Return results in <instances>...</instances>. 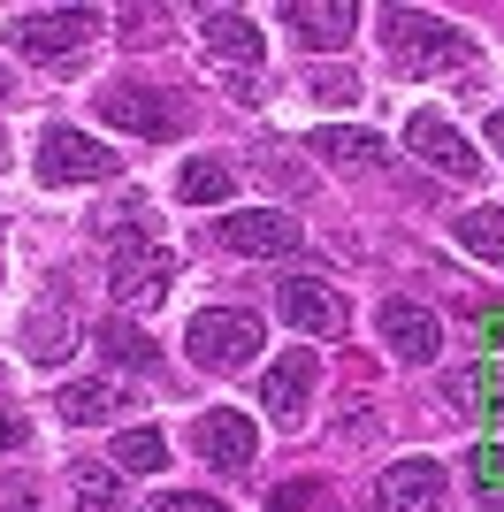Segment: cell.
<instances>
[{
    "instance_id": "6da1fadb",
    "label": "cell",
    "mask_w": 504,
    "mask_h": 512,
    "mask_svg": "<svg viewBox=\"0 0 504 512\" xmlns=\"http://www.w3.org/2000/svg\"><path fill=\"white\" fill-rule=\"evenodd\" d=\"M382 46H390L405 69H459V62H474V39H466L459 23L428 16V8H382Z\"/></svg>"
},
{
    "instance_id": "7a4b0ae2",
    "label": "cell",
    "mask_w": 504,
    "mask_h": 512,
    "mask_svg": "<svg viewBox=\"0 0 504 512\" xmlns=\"http://www.w3.org/2000/svg\"><path fill=\"white\" fill-rule=\"evenodd\" d=\"M252 352H260V314H237V306L191 314V360L207 375H237V367H252Z\"/></svg>"
},
{
    "instance_id": "3957f363",
    "label": "cell",
    "mask_w": 504,
    "mask_h": 512,
    "mask_svg": "<svg viewBox=\"0 0 504 512\" xmlns=\"http://www.w3.org/2000/svg\"><path fill=\"white\" fill-rule=\"evenodd\" d=\"M31 169H39V184H100V176L123 169V153H107L100 138L54 123V130H39V161Z\"/></svg>"
},
{
    "instance_id": "277c9868",
    "label": "cell",
    "mask_w": 504,
    "mask_h": 512,
    "mask_svg": "<svg viewBox=\"0 0 504 512\" xmlns=\"http://www.w3.org/2000/svg\"><path fill=\"white\" fill-rule=\"evenodd\" d=\"M84 31H92V8H23L8 23V46L31 54V62H77Z\"/></svg>"
},
{
    "instance_id": "5b68a950",
    "label": "cell",
    "mask_w": 504,
    "mask_h": 512,
    "mask_svg": "<svg viewBox=\"0 0 504 512\" xmlns=\"http://www.w3.org/2000/svg\"><path fill=\"white\" fill-rule=\"evenodd\" d=\"M100 115H107L115 130H130V138H153V146L184 138V107L168 100V92H153V85H115V92H100Z\"/></svg>"
},
{
    "instance_id": "8992f818",
    "label": "cell",
    "mask_w": 504,
    "mask_h": 512,
    "mask_svg": "<svg viewBox=\"0 0 504 512\" xmlns=\"http://www.w3.org/2000/svg\"><path fill=\"white\" fill-rule=\"evenodd\" d=\"M222 245L245 260H291L298 245H306V230H298V214L283 207H245V214H222Z\"/></svg>"
},
{
    "instance_id": "52a82bcc",
    "label": "cell",
    "mask_w": 504,
    "mask_h": 512,
    "mask_svg": "<svg viewBox=\"0 0 504 512\" xmlns=\"http://www.w3.org/2000/svg\"><path fill=\"white\" fill-rule=\"evenodd\" d=\"M405 146L428 161V169H443V176H459V184H474L482 176V153L466 146V130L451 123V115H436V107H420L413 123H405Z\"/></svg>"
},
{
    "instance_id": "ba28073f",
    "label": "cell",
    "mask_w": 504,
    "mask_h": 512,
    "mask_svg": "<svg viewBox=\"0 0 504 512\" xmlns=\"http://www.w3.org/2000/svg\"><path fill=\"white\" fill-rule=\"evenodd\" d=\"M168 276H176V260H168L161 245H123V253H115V268H107V291H115V306L146 314V306L168 299Z\"/></svg>"
},
{
    "instance_id": "9c48e42d",
    "label": "cell",
    "mask_w": 504,
    "mask_h": 512,
    "mask_svg": "<svg viewBox=\"0 0 504 512\" xmlns=\"http://www.w3.org/2000/svg\"><path fill=\"white\" fill-rule=\"evenodd\" d=\"M191 451H199L214 474H245L252 459H260V428H252L245 413H199V421H191Z\"/></svg>"
},
{
    "instance_id": "30bf717a",
    "label": "cell",
    "mask_w": 504,
    "mask_h": 512,
    "mask_svg": "<svg viewBox=\"0 0 504 512\" xmlns=\"http://www.w3.org/2000/svg\"><path fill=\"white\" fill-rule=\"evenodd\" d=\"M375 329H382V344H390L405 367H428L443 352V321L428 314V306H413V299H382Z\"/></svg>"
},
{
    "instance_id": "8fae6325",
    "label": "cell",
    "mask_w": 504,
    "mask_h": 512,
    "mask_svg": "<svg viewBox=\"0 0 504 512\" xmlns=\"http://www.w3.org/2000/svg\"><path fill=\"white\" fill-rule=\"evenodd\" d=\"M283 23L298 31L306 54H314V46H321V54H336V46H352L359 8H352V0H321V8H314V0H283Z\"/></svg>"
},
{
    "instance_id": "7c38bea8",
    "label": "cell",
    "mask_w": 504,
    "mask_h": 512,
    "mask_svg": "<svg viewBox=\"0 0 504 512\" xmlns=\"http://www.w3.org/2000/svg\"><path fill=\"white\" fill-rule=\"evenodd\" d=\"M382 512H443V467L436 459H398V467L375 482Z\"/></svg>"
},
{
    "instance_id": "4fadbf2b",
    "label": "cell",
    "mask_w": 504,
    "mask_h": 512,
    "mask_svg": "<svg viewBox=\"0 0 504 512\" xmlns=\"http://www.w3.org/2000/svg\"><path fill=\"white\" fill-rule=\"evenodd\" d=\"M275 306H283V321L306 329V337H336V329H344V299H336L329 283H314V276H291L275 291Z\"/></svg>"
},
{
    "instance_id": "5bb4252c",
    "label": "cell",
    "mask_w": 504,
    "mask_h": 512,
    "mask_svg": "<svg viewBox=\"0 0 504 512\" xmlns=\"http://www.w3.org/2000/svg\"><path fill=\"white\" fill-rule=\"evenodd\" d=\"M260 398H268V413L283 428L306 421V398H314V352H283V360L260 375Z\"/></svg>"
},
{
    "instance_id": "9a60e30c",
    "label": "cell",
    "mask_w": 504,
    "mask_h": 512,
    "mask_svg": "<svg viewBox=\"0 0 504 512\" xmlns=\"http://www.w3.org/2000/svg\"><path fill=\"white\" fill-rule=\"evenodd\" d=\"M199 39H207L214 54H230V62H252V77H260V54H268V46H260V23H252V16H237V8H207V16H199Z\"/></svg>"
},
{
    "instance_id": "2e32d148",
    "label": "cell",
    "mask_w": 504,
    "mask_h": 512,
    "mask_svg": "<svg viewBox=\"0 0 504 512\" xmlns=\"http://www.w3.org/2000/svg\"><path fill=\"white\" fill-rule=\"evenodd\" d=\"M69 497H77V512H130V482L107 459H77L69 467Z\"/></svg>"
},
{
    "instance_id": "e0dca14e",
    "label": "cell",
    "mask_w": 504,
    "mask_h": 512,
    "mask_svg": "<svg viewBox=\"0 0 504 512\" xmlns=\"http://www.w3.org/2000/svg\"><path fill=\"white\" fill-rule=\"evenodd\" d=\"M54 413H62L69 428H100V421H115V413H123V390L100 383V375H84V383H62Z\"/></svg>"
},
{
    "instance_id": "ac0fdd59",
    "label": "cell",
    "mask_w": 504,
    "mask_h": 512,
    "mask_svg": "<svg viewBox=\"0 0 504 512\" xmlns=\"http://www.w3.org/2000/svg\"><path fill=\"white\" fill-rule=\"evenodd\" d=\"M176 192H184L191 207H230V199H237V169L199 153V161H184V169H176Z\"/></svg>"
},
{
    "instance_id": "d6986e66",
    "label": "cell",
    "mask_w": 504,
    "mask_h": 512,
    "mask_svg": "<svg viewBox=\"0 0 504 512\" xmlns=\"http://www.w3.org/2000/svg\"><path fill=\"white\" fill-rule=\"evenodd\" d=\"M107 467L123 474V482H130V474H161L168 467V436H161V428H123L115 451H107Z\"/></svg>"
},
{
    "instance_id": "ffe728a7",
    "label": "cell",
    "mask_w": 504,
    "mask_h": 512,
    "mask_svg": "<svg viewBox=\"0 0 504 512\" xmlns=\"http://www.w3.org/2000/svg\"><path fill=\"white\" fill-rule=\"evenodd\" d=\"M92 337H100V352H107L115 367H138V375H146V367L161 360V352H153V337L138 329V321H100Z\"/></svg>"
},
{
    "instance_id": "44dd1931",
    "label": "cell",
    "mask_w": 504,
    "mask_h": 512,
    "mask_svg": "<svg viewBox=\"0 0 504 512\" xmlns=\"http://www.w3.org/2000/svg\"><path fill=\"white\" fill-rule=\"evenodd\" d=\"M314 153H329L344 169H367V161H382V130H321Z\"/></svg>"
},
{
    "instance_id": "7402d4cb",
    "label": "cell",
    "mask_w": 504,
    "mask_h": 512,
    "mask_svg": "<svg viewBox=\"0 0 504 512\" xmlns=\"http://www.w3.org/2000/svg\"><path fill=\"white\" fill-rule=\"evenodd\" d=\"M146 222H153V207H146V192H123V199H107L100 214H92V230L100 237H138V245H146Z\"/></svg>"
},
{
    "instance_id": "603a6c76",
    "label": "cell",
    "mask_w": 504,
    "mask_h": 512,
    "mask_svg": "<svg viewBox=\"0 0 504 512\" xmlns=\"http://www.w3.org/2000/svg\"><path fill=\"white\" fill-rule=\"evenodd\" d=\"M451 406H459V413H489V406H504V367H466L459 383H451Z\"/></svg>"
},
{
    "instance_id": "cb8c5ba5",
    "label": "cell",
    "mask_w": 504,
    "mask_h": 512,
    "mask_svg": "<svg viewBox=\"0 0 504 512\" xmlns=\"http://www.w3.org/2000/svg\"><path fill=\"white\" fill-rule=\"evenodd\" d=\"M459 245H466V253H482V260H504V207L459 214Z\"/></svg>"
},
{
    "instance_id": "d4e9b609",
    "label": "cell",
    "mask_w": 504,
    "mask_h": 512,
    "mask_svg": "<svg viewBox=\"0 0 504 512\" xmlns=\"http://www.w3.org/2000/svg\"><path fill=\"white\" fill-rule=\"evenodd\" d=\"M62 344H77V337H69V321L54 314V306H39V314L23 321V352H31V360H62Z\"/></svg>"
},
{
    "instance_id": "484cf974",
    "label": "cell",
    "mask_w": 504,
    "mask_h": 512,
    "mask_svg": "<svg viewBox=\"0 0 504 512\" xmlns=\"http://www.w3.org/2000/svg\"><path fill=\"white\" fill-rule=\"evenodd\" d=\"M474 497H482L489 512H504V451L497 444L474 451Z\"/></svg>"
},
{
    "instance_id": "4316f807",
    "label": "cell",
    "mask_w": 504,
    "mask_h": 512,
    "mask_svg": "<svg viewBox=\"0 0 504 512\" xmlns=\"http://www.w3.org/2000/svg\"><path fill=\"white\" fill-rule=\"evenodd\" d=\"M275 512H336V497L321 490V482H283V490H275Z\"/></svg>"
},
{
    "instance_id": "83f0119b",
    "label": "cell",
    "mask_w": 504,
    "mask_h": 512,
    "mask_svg": "<svg viewBox=\"0 0 504 512\" xmlns=\"http://www.w3.org/2000/svg\"><path fill=\"white\" fill-rule=\"evenodd\" d=\"M306 92H314V100H329V107H352V100H359V85L344 77V69H329V77H306Z\"/></svg>"
},
{
    "instance_id": "f1b7e54d",
    "label": "cell",
    "mask_w": 504,
    "mask_h": 512,
    "mask_svg": "<svg viewBox=\"0 0 504 512\" xmlns=\"http://www.w3.org/2000/svg\"><path fill=\"white\" fill-rule=\"evenodd\" d=\"M23 444H31V421L16 406H0V451H23Z\"/></svg>"
},
{
    "instance_id": "f546056e",
    "label": "cell",
    "mask_w": 504,
    "mask_h": 512,
    "mask_svg": "<svg viewBox=\"0 0 504 512\" xmlns=\"http://www.w3.org/2000/svg\"><path fill=\"white\" fill-rule=\"evenodd\" d=\"M153 512H230L222 497H191V490H176V497H161Z\"/></svg>"
},
{
    "instance_id": "4dcf8cb0",
    "label": "cell",
    "mask_w": 504,
    "mask_h": 512,
    "mask_svg": "<svg viewBox=\"0 0 504 512\" xmlns=\"http://www.w3.org/2000/svg\"><path fill=\"white\" fill-rule=\"evenodd\" d=\"M489 146L504 153V107H489Z\"/></svg>"
},
{
    "instance_id": "1f68e13d",
    "label": "cell",
    "mask_w": 504,
    "mask_h": 512,
    "mask_svg": "<svg viewBox=\"0 0 504 512\" xmlns=\"http://www.w3.org/2000/svg\"><path fill=\"white\" fill-rule=\"evenodd\" d=\"M0 276H8V222H0Z\"/></svg>"
},
{
    "instance_id": "d6a6232c",
    "label": "cell",
    "mask_w": 504,
    "mask_h": 512,
    "mask_svg": "<svg viewBox=\"0 0 504 512\" xmlns=\"http://www.w3.org/2000/svg\"><path fill=\"white\" fill-rule=\"evenodd\" d=\"M8 92H16V85H8V69H0V100H8Z\"/></svg>"
}]
</instances>
